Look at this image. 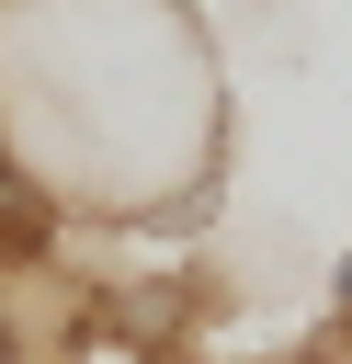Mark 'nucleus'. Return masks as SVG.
I'll list each match as a JSON object with an SVG mask.
<instances>
[{
    "mask_svg": "<svg viewBox=\"0 0 352 364\" xmlns=\"http://www.w3.org/2000/svg\"><path fill=\"white\" fill-rule=\"evenodd\" d=\"M307 364H352V250L329 262V307H318V330H307Z\"/></svg>",
    "mask_w": 352,
    "mask_h": 364,
    "instance_id": "f257e3e1",
    "label": "nucleus"
},
{
    "mask_svg": "<svg viewBox=\"0 0 352 364\" xmlns=\"http://www.w3.org/2000/svg\"><path fill=\"white\" fill-rule=\"evenodd\" d=\"M159 364H204V353H159Z\"/></svg>",
    "mask_w": 352,
    "mask_h": 364,
    "instance_id": "7ed1b4c3",
    "label": "nucleus"
},
{
    "mask_svg": "<svg viewBox=\"0 0 352 364\" xmlns=\"http://www.w3.org/2000/svg\"><path fill=\"white\" fill-rule=\"evenodd\" d=\"M0 364H34V341L11 330V307H0Z\"/></svg>",
    "mask_w": 352,
    "mask_h": 364,
    "instance_id": "f03ea898",
    "label": "nucleus"
}]
</instances>
